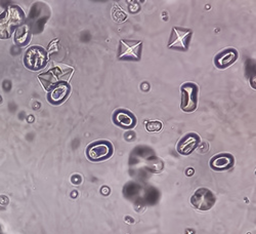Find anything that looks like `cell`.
<instances>
[{"instance_id": "obj_1", "label": "cell", "mask_w": 256, "mask_h": 234, "mask_svg": "<svg viewBox=\"0 0 256 234\" xmlns=\"http://www.w3.org/2000/svg\"><path fill=\"white\" fill-rule=\"evenodd\" d=\"M24 19V14L18 7H10L0 16V38H8L14 26Z\"/></svg>"}, {"instance_id": "obj_2", "label": "cell", "mask_w": 256, "mask_h": 234, "mask_svg": "<svg viewBox=\"0 0 256 234\" xmlns=\"http://www.w3.org/2000/svg\"><path fill=\"white\" fill-rule=\"evenodd\" d=\"M182 109L184 112H193L197 108L198 104V87L195 83L186 82L182 86Z\"/></svg>"}, {"instance_id": "obj_3", "label": "cell", "mask_w": 256, "mask_h": 234, "mask_svg": "<svg viewBox=\"0 0 256 234\" xmlns=\"http://www.w3.org/2000/svg\"><path fill=\"white\" fill-rule=\"evenodd\" d=\"M48 54L44 49L40 47H33L27 51L24 63L27 68L36 71L44 68L48 63Z\"/></svg>"}, {"instance_id": "obj_4", "label": "cell", "mask_w": 256, "mask_h": 234, "mask_svg": "<svg viewBox=\"0 0 256 234\" xmlns=\"http://www.w3.org/2000/svg\"><path fill=\"white\" fill-rule=\"evenodd\" d=\"M190 202L200 210H208L214 205L216 197L210 190L206 188H200L192 196Z\"/></svg>"}, {"instance_id": "obj_5", "label": "cell", "mask_w": 256, "mask_h": 234, "mask_svg": "<svg viewBox=\"0 0 256 234\" xmlns=\"http://www.w3.org/2000/svg\"><path fill=\"white\" fill-rule=\"evenodd\" d=\"M113 153V147L109 142H96L88 148V156L94 161L109 158Z\"/></svg>"}, {"instance_id": "obj_6", "label": "cell", "mask_w": 256, "mask_h": 234, "mask_svg": "<svg viewBox=\"0 0 256 234\" xmlns=\"http://www.w3.org/2000/svg\"><path fill=\"white\" fill-rule=\"evenodd\" d=\"M190 35H192V31L190 29L178 28V27L174 28L168 47L170 49L176 48V49L186 50Z\"/></svg>"}, {"instance_id": "obj_7", "label": "cell", "mask_w": 256, "mask_h": 234, "mask_svg": "<svg viewBox=\"0 0 256 234\" xmlns=\"http://www.w3.org/2000/svg\"><path fill=\"white\" fill-rule=\"evenodd\" d=\"M199 143H200V138L198 135L193 133L188 134L180 140L176 146L178 152L182 155H188L195 150L197 146L199 145Z\"/></svg>"}, {"instance_id": "obj_8", "label": "cell", "mask_w": 256, "mask_h": 234, "mask_svg": "<svg viewBox=\"0 0 256 234\" xmlns=\"http://www.w3.org/2000/svg\"><path fill=\"white\" fill-rule=\"evenodd\" d=\"M140 41H127L121 40L120 42V53L119 58H134L140 59Z\"/></svg>"}, {"instance_id": "obj_9", "label": "cell", "mask_w": 256, "mask_h": 234, "mask_svg": "<svg viewBox=\"0 0 256 234\" xmlns=\"http://www.w3.org/2000/svg\"><path fill=\"white\" fill-rule=\"evenodd\" d=\"M237 59H238V52L234 49H228L222 51L216 57L214 64L218 68L226 69L228 66H230L232 64L236 62Z\"/></svg>"}, {"instance_id": "obj_10", "label": "cell", "mask_w": 256, "mask_h": 234, "mask_svg": "<svg viewBox=\"0 0 256 234\" xmlns=\"http://www.w3.org/2000/svg\"><path fill=\"white\" fill-rule=\"evenodd\" d=\"M234 164V157L230 154L222 153L212 157L210 160V165L214 169H228Z\"/></svg>"}, {"instance_id": "obj_11", "label": "cell", "mask_w": 256, "mask_h": 234, "mask_svg": "<svg viewBox=\"0 0 256 234\" xmlns=\"http://www.w3.org/2000/svg\"><path fill=\"white\" fill-rule=\"evenodd\" d=\"M115 121L124 129H132L136 125V117L127 110H118L114 115Z\"/></svg>"}, {"instance_id": "obj_12", "label": "cell", "mask_w": 256, "mask_h": 234, "mask_svg": "<svg viewBox=\"0 0 256 234\" xmlns=\"http://www.w3.org/2000/svg\"><path fill=\"white\" fill-rule=\"evenodd\" d=\"M69 91H70V88L67 86L66 83L58 84V86H56L54 88V90L52 92L50 100L54 103L62 102L64 99H65L68 96Z\"/></svg>"}, {"instance_id": "obj_13", "label": "cell", "mask_w": 256, "mask_h": 234, "mask_svg": "<svg viewBox=\"0 0 256 234\" xmlns=\"http://www.w3.org/2000/svg\"><path fill=\"white\" fill-rule=\"evenodd\" d=\"M27 38H28V28L26 26L20 27L16 32V41H18V44H23Z\"/></svg>"}, {"instance_id": "obj_14", "label": "cell", "mask_w": 256, "mask_h": 234, "mask_svg": "<svg viewBox=\"0 0 256 234\" xmlns=\"http://www.w3.org/2000/svg\"><path fill=\"white\" fill-rule=\"evenodd\" d=\"M144 126L148 132H158L162 129V123L160 121H146Z\"/></svg>"}, {"instance_id": "obj_15", "label": "cell", "mask_w": 256, "mask_h": 234, "mask_svg": "<svg viewBox=\"0 0 256 234\" xmlns=\"http://www.w3.org/2000/svg\"><path fill=\"white\" fill-rule=\"evenodd\" d=\"M193 173H194V169L193 168H190V171H186V175H192Z\"/></svg>"}]
</instances>
